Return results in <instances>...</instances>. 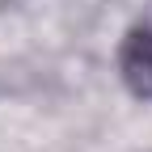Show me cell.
Wrapping results in <instances>:
<instances>
[{"label": "cell", "instance_id": "cell-1", "mask_svg": "<svg viewBox=\"0 0 152 152\" xmlns=\"http://www.w3.org/2000/svg\"><path fill=\"white\" fill-rule=\"evenodd\" d=\"M123 72H127V80H131L135 93L152 97V34L148 30L131 34V42L123 51Z\"/></svg>", "mask_w": 152, "mask_h": 152}]
</instances>
